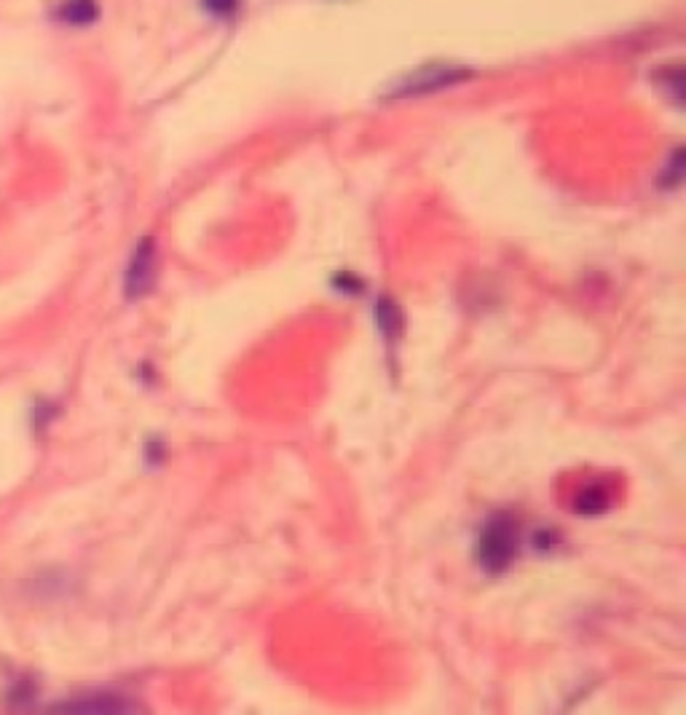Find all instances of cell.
<instances>
[{"label":"cell","mask_w":686,"mask_h":715,"mask_svg":"<svg viewBox=\"0 0 686 715\" xmlns=\"http://www.w3.org/2000/svg\"><path fill=\"white\" fill-rule=\"evenodd\" d=\"M518 555V523L510 515H496L480 533L477 560L488 574H502Z\"/></svg>","instance_id":"1"},{"label":"cell","mask_w":686,"mask_h":715,"mask_svg":"<svg viewBox=\"0 0 686 715\" xmlns=\"http://www.w3.org/2000/svg\"><path fill=\"white\" fill-rule=\"evenodd\" d=\"M97 17H100L97 0H65V6H62V19L67 25H92Z\"/></svg>","instance_id":"7"},{"label":"cell","mask_w":686,"mask_h":715,"mask_svg":"<svg viewBox=\"0 0 686 715\" xmlns=\"http://www.w3.org/2000/svg\"><path fill=\"white\" fill-rule=\"evenodd\" d=\"M62 713H124V710H132L129 702L121 697H113V694H100V697H84L70 702V705L59 707Z\"/></svg>","instance_id":"4"},{"label":"cell","mask_w":686,"mask_h":715,"mask_svg":"<svg viewBox=\"0 0 686 715\" xmlns=\"http://www.w3.org/2000/svg\"><path fill=\"white\" fill-rule=\"evenodd\" d=\"M472 78V70L456 62H427L416 67L402 81L392 86V92L386 94L389 100H405V97H421V94L443 92L448 86H456L461 81Z\"/></svg>","instance_id":"2"},{"label":"cell","mask_w":686,"mask_h":715,"mask_svg":"<svg viewBox=\"0 0 686 715\" xmlns=\"http://www.w3.org/2000/svg\"><path fill=\"white\" fill-rule=\"evenodd\" d=\"M153 279H156V242L151 236H145L143 242L137 244L126 268V298H143L153 287Z\"/></svg>","instance_id":"3"},{"label":"cell","mask_w":686,"mask_h":715,"mask_svg":"<svg viewBox=\"0 0 686 715\" xmlns=\"http://www.w3.org/2000/svg\"><path fill=\"white\" fill-rule=\"evenodd\" d=\"M609 507L611 493L609 488H603V485H590V488H585V491L577 496V501H574V509H577L582 517H598Z\"/></svg>","instance_id":"5"},{"label":"cell","mask_w":686,"mask_h":715,"mask_svg":"<svg viewBox=\"0 0 686 715\" xmlns=\"http://www.w3.org/2000/svg\"><path fill=\"white\" fill-rule=\"evenodd\" d=\"M201 3L215 17H228V14H234L239 9V0H201Z\"/></svg>","instance_id":"8"},{"label":"cell","mask_w":686,"mask_h":715,"mask_svg":"<svg viewBox=\"0 0 686 715\" xmlns=\"http://www.w3.org/2000/svg\"><path fill=\"white\" fill-rule=\"evenodd\" d=\"M376 322H378V327H381V333L386 335V341H397V338H400L402 311L392 298H378Z\"/></svg>","instance_id":"6"}]
</instances>
